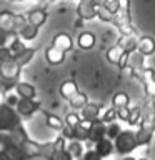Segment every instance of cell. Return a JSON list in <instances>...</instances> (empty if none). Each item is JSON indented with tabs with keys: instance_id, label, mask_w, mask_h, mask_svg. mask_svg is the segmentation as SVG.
<instances>
[{
	"instance_id": "1",
	"label": "cell",
	"mask_w": 155,
	"mask_h": 160,
	"mask_svg": "<svg viewBox=\"0 0 155 160\" xmlns=\"http://www.w3.org/2000/svg\"><path fill=\"white\" fill-rule=\"evenodd\" d=\"M20 65L17 63V60L13 57L5 58L0 62V85H2L3 92L13 88L18 82V75H20Z\"/></svg>"
},
{
	"instance_id": "2",
	"label": "cell",
	"mask_w": 155,
	"mask_h": 160,
	"mask_svg": "<svg viewBox=\"0 0 155 160\" xmlns=\"http://www.w3.org/2000/svg\"><path fill=\"white\" fill-rule=\"evenodd\" d=\"M18 125H20L18 113L8 103H0V132H5V130L12 132Z\"/></svg>"
},
{
	"instance_id": "3",
	"label": "cell",
	"mask_w": 155,
	"mask_h": 160,
	"mask_svg": "<svg viewBox=\"0 0 155 160\" xmlns=\"http://www.w3.org/2000/svg\"><path fill=\"white\" fill-rule=\"evenodd\" d=\"M137 145V135L133 132H120L115 138V147L120 153H128L132 152Z\"/></svg>"
},
{
	"instance_id": "4",
	"label": "cell",
	"mask_w": 155,
	"mask_h": 160,
	"mask_svg": "<svg viewBox=\"0 0 155 160\" xmlns=\"http://www.w3.org/2000/svg\"><path fill=\"white\" fill-rule=\"evenodd\" d=\"M98 7L95 3H92L90 0H80L77 5V15L83 20H93L97 18Z\"/></svg>"
},
{
	"instance_id": "5",
	"label": "cell",
	"mask_w": 155,
	"mask_h": 160,
	"mask_svg": "<svg viewBox=\"0 0 155 160\" xmlns=\"http://www.w3.org/2000/svg\"><path fill=\"white\" fill-rule=\"evenodd\" d=\"M27 22L35 25V27H42L47 22V10L45 8H32L27 12Z\"/></svg>"
},
{
	"instance_id": "6",
	"label": "cell",
	"mask_w": 155,
	"mask_h": 160,
	"mask_svg": "<svg viewBox=\"0 0 155 160\" xmlns=\"http://www.w3.org/2000/svg\"><path fill=\"white\" fill-rule=\"evenodd\" d=\"M65 53L67 52H63V50L50 45V47L45 50V60H47L50 65H60V63H63V60H65Z\"/></svg>"
},
{
	"instance_id": "7",
	"label": "cell",
	"mask_w": 155,
	"mask_h": 160,
	"mask_svg": "<svg viewBox=\"0 0 155 160\" xmlns=\"http://www.w3.org/2000/svg\"><path fill=\"white\" fill-rule=\"evenodd\" d=\"M52 45L57 47V48H60V50H63V52H68V50H72V47H73V40H72V37H70L68 33L60 32V33H57L53 37Z\"/></svg>"
},
{
	"instance_id": "8",
	"label": "cell",
	"mask_w": 155,
	"mask_h": 160,
	"mask_svg": "<svg viewBox=\"0 0 155 160\" xmlns=\"http://www.w3.org/2000/svg\"><path fill=\"white\" fill-rule=\"evenodd\" d=\"M105 135H107V127H105V122H102V120H93L92 128H90L88 140H92V142L97 143L98 140L105 138Z\"/></svg>"
},
{
	"instance_id": "9",
	"label": "cell",
	"mask_w": 155,
	"mask_h": 160,
	"mask_svg": "<svg viewBox=\"0 0 155 160\" xmlns=\"http://www.w3.org/2000/svg\"><path fill=\"white\" fill-rule=\"evenodd\" d=\"M15 18H17V13L13 12H8V10L0 12V28L8 30V32H15Z\"/></svg>"
},
{
	"instance_id": "10",
	"label": "cell",
	"mask_w": 155,
	"mask_h": 160,
	"mask_svg": "<svg viewBox=\"0 0 155 160\" xmlns=\"http://www.w3.org/2000/svg\"><path fill=\"white\" fill-rule=\"evenodd\" d=\"M137 52L140 55H152L155 52V40L152 37H138V45H137Z\"/></svg>"
},
{
	"instance_id": "11",
	"label": "cell",
	"mask_w": 155,
	"mask_h": 160,
	"mask_svg": "<svg viewBox=\"0 0 155 160\" xmlns=\"http://www.w3.org/2000/svg\"><path fill=\"white\" fill-rule=\"evenodd\" d=\"M38 108V103L33 102V100L30 98H18V103H17V110L20 115H25V117H28V115H32L35 110Z\"/></svg>"
},
{
	"instance_id": "12",
	"label": "cell",
	"mask_w": 155,
	"mask_h": 160,
	"mask_svg": "<svg viewBox=\"0 0 155 160\" xmlns=\"http://www.w3.org/2000/svg\"><path fill=\"white\" fill-rule=\"evenodd\" d=\"M143 85H145V92H147L148 97L155 98V73L152 68L143 70Z\"/></svg>"
},
{
	"instance_id": "13",
	"label": "cell",
	"mask_w": 155,
	"mask_h": 160,
	"mask_svg": "<svg viewBox=\"0 0 155 160\" xmlns=\"http://www.w3.org/2000/svg\"><path fill=\"white\" fill-rule=\"evenodd\" d=\"M123 53H125V50L122 47V43L117 42L113 47H110L107 50V60L110 63H113V65H118L120 60H122V57H123Z\"/></svg>"
},
{
	"instance_id": "14",
	"label": "cell",
	"mask_w": 155,
	"mask_h": 160,
	"mask_svg": "<svg viewBox=\"0 0 155 160\" xmlns=\"http://www.w3.org/2000/svg\"><path fill=\"white\" fill-rule=\"evenodd\" d=\"M95 35L92 32H88V30H85V32H82L78 35V38H77V43H78V47L82 48V50H90V48H93V45H95Z\"/></svg>"
},
{
	"instance_id": "15",
	"label": "cell",
	"mask_w": 155,
	"mask_h": 160,
	"mask_svg": "<svg viewBox=\"0 0 155 160\" xmlns=\"http://www.w3.org/2000/svg\"><path fill=\"white\" fill-rule=\"evenodd\" d=\"M15 90H17V95L22 97V98H30V100L35 98V88L30 83L18 82L17 85H15Z\"/></svg>"
},
{
	"instance_id": "16",
	"label": "cell",
	"mask_w": 155,
	"mask_h": 160,
	"mask_svg": "<svg viewBox=\"0 0 155 160\" xmlns=\"http://www.w3.org/2000/svg\"><path fill=\"white\" fill-rule=\"evenodd\" d=\"M77 92H78V87L73 80H67V82H63L62 87H60V93H62V97L67 98V100H70Z\"/></svg>"
},
{
	"instance_id": "17",
	"label": "cell",
	"mask_w": 155,
	"mask_h": 160,
	"mask_svg": "<svg viewBox=\"0 0 155 160\" xmlns=\"http://www.w3.org/2000/svg\"><path fill=\"white\" fill-rule=\"evenodd\" d=\"M98 113H100V107H98V105H95V103H87L82 108L83 120H90V122H93V120H97Z\"/></svg>"
},
{
	"instance_id": "18",
	"label": "cell",
	"mask_w": 155,
	"mask_h": 160,
	"mask_svg": "<svg viewBox=\"0 0 155 160\" xmlns=\"http://www.w3.org/2000/svg\"><path fill=\"white\" fill-rule=\"evenodd\" d=\"M38 28L40 27H35V25H32V23H27L22 30H20L18 37L23 38V40H35V37L38 35Z\"/></svg>"
},
{
	"instance_id": "19",
	"label": "cell",
	"mask_w": 155,
	"mask_h": 160,
	"mask_svg": "<svg viewBox=\"0 0 155 160\" xmlns=\"http://www.w3.org/2000/svg\"><path fill=\"white\" fill-rule=\"evenodd\" d=\"M33 55H35V48H30V47H27L23 50V52H20L18 55H15V60H17V63L20 65V67H25L30 60L33 58Z\"/></svg>"
},
{
	"instance_id": "20",
	"label": "cell",
	"mask_w": 155,
	"mask_h": 160,
	"mask_svg": "<svg viewBox=\"0 0 155 160\" xmlns=\"http://www.w3.org/2000/svg\"><path fill=\"white\" fill-rule=\"evenodd\" d=\"M95 150L98 152L100 157H107V155L112 152V148H113V145L112 142H110V138H102V140H98L97 143H95Z\"/></svg>"
},
{
	"instance_id": "21",
	"label": "cell",
	"mask_w": 155,
	"mask_h": 160,
	"mask_svg": "<svg viewBox=\"0 0 155 160\" xmlns=\"http://www.w3.org/2000/svg\"><path fill=\"white\" fill-rule=\"evenodd\" d=\"M128 95L127 93H123V92H118V93H115L113 97H112V105L115 108H122V107H128Z\"/></svg>"
},
{
	"instance_id": "22",
	"label": "cell",
	"mask_w": 155,
	"mask_h": 160,
	"mask_svg": "<svg viewBox=\"0 0 155 160\" xmlns=\"http://www.w3.org/2000/svg\"><path fill=\"white\" fill-rule=\"evenodd\" d=\"M17 37H18V33L0 28V47H8V45L12 43V40H15Z\"/></svg>"
},
{
	"instance_id": "23",
	"label": "cell",
	"mask_w": 155,
	"mask_h": 160,
	"mask_svg": "<svg viewBox=\"0 0 155 160\" xmlns=\"http://www.w3.org/2000/svg\"><path fill=\"white\" fill-rule=\"evenodd\" d=\"M8 48H10V53H12V57H15V55H18L20 52H23L25 48V43H23V38H20L17 37L15 40H12V43L8 45Z\"/></svg>"
},
{
	"instance_id": "24",
	"label": "cell",
	"mask_w": 155,
	"mask_h": 160,
	"mask_svg": "<svg viewBox=\"0 0 155 160\" xmlns=\"http://www.w3.org/2000/svg\"><path fill=\"white\" fill-rule=\"evenodd\" d=\"M70 105H72L73 108H83L85 105H87V97H85V93L77 92L72 98H70Z\"/></svg>"
},
{
	"instance_id": "25",
	"label": "cell",
	"mask_w": 155,
	"mask_h": 160,
	"mask_svg": "<svg viewBox=\"0 0 155 160\" xmlns=\"http://www.w3.org/2000/svg\"><path fill=\"white\" fill-rule=\"evenodd\" d=\"M97 18H100L102 22H113L115 13H112V12H110V10H108L107 7H105V5H102V7H98Z\"/></svg>"
},
{
	"instance_id": "26",
	"label": "cell",
	"mask_w": 155,
	"mask_h": 160,
	"mask_svg": "<svg viewBox=\"0 0 155 160\" xmlns=\"http://www.w3.org/2000/svg\"><path fill=\"white\" fill-rule=\"evenodd\" d=\"M118 117V110L115 108V107H112V108H108L107 112L103 113V117H102V122H105V123H112L115 118Z\"/></svg>"
},
{
	"instance_id": "27",
	"label": "cell",
	"mask_w": 155,
	"mask_h": 160,
	"mask_svg": "<svg viewBox=\"0 0 155 160\" xmlns=\"http://www.w3.org/2000/svg\"><path fill=\"white\" fill-rule=\"evenodd\" d=\"M72 158H73L72 155L63 148H55V152L52 155V160H72Z\"/></svg>"
},
{
	"instance_id": "28",
	"label": "cell",
	"mask_w": 155,
	"mask_h": 160,
	"mask_svg": "<svg viewBox=\"0 0 155 160\" xmlns=\"http://www.w3.org/2000/svg\"><path fill=\"white\" fill-rule=\"evenodd\" d=\"M67 152L72 155V157L77 158V157H80V155H82V145H80V142H75V140H73V142L68 145Z\"/></svg>"
},
{
	"instance_id": "29",
	"label": "cell",
	"mask_w": 155,
	"mask_h": 160,
	"mask_svg": "<svg viewBox=\"0 0 155 160\" xmlns=\"http://www.w3.org/2000/svg\"><path fill=\"white\" fill-rule=\"evenodd\" d=\"M120 133V127L117 123H108V127H107V137L108 138H117V135Z\"/></svg>"
},
{
	"instance_id": "30",
	"label": "cell",
	"mask_w": 155,
	"mask_h": 160,
	"mask_svg": "<svg viewBox=\"0 0 155 160\" xmlns=\"http://www.w3.org/2000/svg\"><path fill=\"white\" fill-rule=\"evenodd\" d=\"M47 122L52 128H63L62 120H60L58 117H55V115H47Z\"/></svg>"
},
{
	"instance_id": "31",
	"label": "cell",
	"mask_w": 155,
	"mask_h": 160,
	"mask_svg": "<svg viewBox=\"0 0 155 160\" xmlns=\"http://www.w3.org/2000/svg\"><path fill=\"white\" fill-rule=\"evenodd\" d=\"M140 117H142V108H133V110H130V117H128V123H137L138 120H140Z\"/></svg>"
},
{
	"instance_id": "32",
	"label": "cell",
	"mask_w": 155,
	"mask_h": 160,
	"mask_svg": "<svg viewBox=\"0 0 155 160\" xmlns=\"http://www.w3.org/2000/svg\"><path fill=\"white\" fill-rule=\"evenodd\" d=\"M78 122H80V118H78L77 113H68V115H67V125H70L72 128H73Z\"/></svg>"
},
{
	"instance_id": "33",
	"label": "cell",
	"mask_w": 155,
	"mask_h": 160,
	"mask_svg": "<svg viewBox=\"0 0 155 160\" xmlns=\"http://www.w3.org/2000/svg\"><path fill=\"white\" fill-rule=\"evenodd\" d=\"M105 7H107L112 13H117V10H118V0H107V2H105Z\"/></svg>"
},
{
	"instance_id": "34",
	"label": "cell",
	"mask_w": 155,
	"mask_h": 160,
	"mask_svg": "<svg viewBox=\"0 0 155 160\" xmlns=\"http://www.w3.org/2000/svg\"><path fill=\"white\" fill-rule=\"evenodd\" d=\"M102 157L98 155V152L97 150H88L87 153H85V157H83V160H100Z\"/></svg>"
},
{
	"instance_id": "35",
	"label": "cell",
	"mask_w": 155,
	"mask_h": 160,
	"mask_svg": "<svg viewBox=\"0 0 155 160\" xmlns=\"http://www.w3.org/2000/svg\"><path fill=\"white\" fill-rule=\"evenodd\" d=\"M117 110H118V117L122 120H127V122H128V117H130L128 107H122V108H117Z\"/></svg>"
},
{
	"instance_id": "36",
	"label": "cell",
	"mask_w": 155,
	"mask_h": 160,
	"mask_svg": "<svg viewBox=\"0 0 155 160\" xmlns=\"http://www.w3.org/2000/svg\"><path fill=\"white\" fill-rule=\"evenodd\" d=\"M12 57V53H10V48L8 47H0V62L5 58H10Z\"/></svg>"
},
{
	"instance_id": "37",
	"label": "cell",
	"mask_w": 155,
	"mask_h": 160,
	"mask_svg": "<svg viewBox=\"0 0 155 160\" xmlns=\"http://www.w3.org/2000/svg\"><path fill=\"white\" fill-rule=\"evenodd\" d=\"M62 133H63V137H67V138H72V137H75V135H73V128L70 127V125H63Z\"/></svg>"
},
{
	"instance_id": "38",
	"label": "cell",
	"mask_w": 155,
	"mask_h": 160,
	"mask_svg": "<svg viewBox=\"0 0 155 160\" xmlns=\"http://www.w3.org/2000/svg\"><path fill=\"white\" fill-rule=\"evenodd\" d=\"M18 98L20 97H17V95H8V97H7V103L10 105V107H17Z\"/></svg>"
},
{
	"instance_id": "39",
	"label": "cell",
	"mask_w": 155,
	"mask_h": 160,
	"mask_svg": "<svg viewBox=\"0 0 155 160\" xmlns=\"http://www.w3.org/2000/svg\"><path fill=\"white\" fill-rule=\"evenodd\" d=\"M90 2L95 3L97 7H102V5H105V2H107V0H90Z\"/></svg>"
},
{
	"instance_id": "40",
	"label": "cell",
	"mask_w": 155,
	"mask_h": 160,
	"mask_svg": "<svg viewBox=\"0 0 155 160\" xmlns=\"http://www.w3.org/2000/svg\"><path fill=\"white\" fill-rule=\"evenodd\" d=\"M0 160H10V158H8V155H7V152H5V150H3V152H0Z\"/></svg>"
},
{
	"instance_id": "41",
	"label": "cell",
	"mask_w": 155,
	"mask_h": 160,
	"mask_svg": "<svg viewBox=\"0 0 155 160\" xmlns=\"http://www.w3.org/2000/svg\"><path fill=\"white\" fill-rule=\"evenodd\" d=\"M12 2H23V0H12Z\"/></svg>"
},
{
	"instance_id": "42",
	"label": "cell",
	"mask_w": 155,
	"mask_h": 160,
	"mask_svg": "<svg viewBox=\"0 0 155 160\" xmlns=\"http://www.w3.org/2000/svg\"><path fill=\"white\" fill-rule=\"evenodd\" d=\"M48 2H55V0H48Z\"/></svg>"
},
{
	"instance_id": "43",
	"label": "cell",
	"mask_w": 155,
	"mask_h": 160,
	"mask_svg": "<svg viewBox=\"0 0 155 160\" xmlns=\"http://www.w3.org/2000/svg\"><path fill=\"white\" fill-rule=\"evenodd\" d=\"M127 160H133V158H127Z\"/></svg>"
},
{
	"instance_id": "44",
	"label": "cell",
	"mask_w": 155,
	"mask_h": 160,
	"mask_svg": "<svg viewBox=\"0 0 155 160\" xmlns=\"http://www.w3.org/2000/svg\"><path fill=\"white\" fill-rule=\"evenodd\" d=\"M153 125H155V122H153Z\"/></svg>"
}]
</instances>
